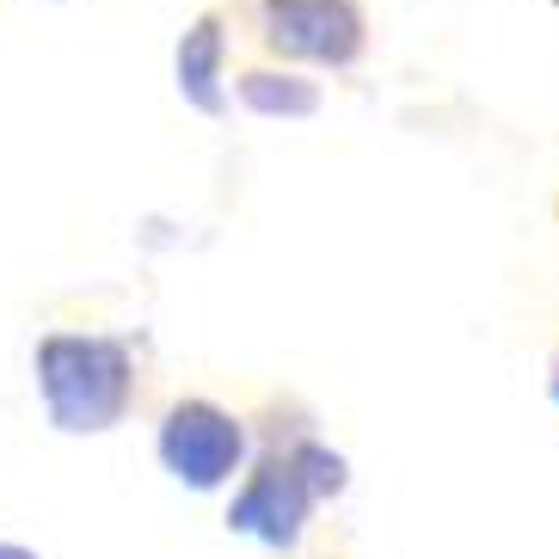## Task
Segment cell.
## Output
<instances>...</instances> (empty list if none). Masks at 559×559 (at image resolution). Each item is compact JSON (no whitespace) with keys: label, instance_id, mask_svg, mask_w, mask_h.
Listing matches in <instances>:
<instances>
[{"label":"cell","instance_id":"6da1fadb","mask_svg":"<svg viewBox=\"0 0 559 559\" xmlns=\"http://www.w3.org/2000/svg\"><path fill=\"white\" fill-rule=\"evenodd\" d=\"M37 394L62 437H99L135 406V350L111 332H50L37 338Z\"/></svg>","mask_w":559,"mask_h":559},{"label":"cell","instance_id":"7a4b0ae2","mask_svg":"<svg viewBox=\"0 0 559 559\" xmlns=\"http://www.w3.org/2000/svg\"><path fill=\"white\" fill-rule=\"evenodd\" d=\"M154 455L185 492H222L234 474H247V425L203 394L173 400L154 430Z\"/></svg>","mask_w":559,"mask_h":559},{"label":"cell","instance_id":"3957f363","mask_svg":"<svg viewBox=\"0 0 559 559\" xmlns=\"http://www.w3.org/2000/svg\"><path fill=\"white\" fill-rule=\"evenodd\" d=\"M313 510H320V492L308 486L296 449L277 443L240 474V492L228 498V528L259 542L264 554H296Z\"/></svg>","mask_w":559,"mask_h":559},{"label":"cell","instance_id":"277c9868","mask_svg":"<svg viewBox=\"0 0 559 559\" xmlns=\"http://www.w3.org/2000/svg\"><path fill=\"white\" fill-rule=\"evenodd\" d=\"M259 37L277 62L357 68L369 50L362 0H259Z\"/></svg>","mask_w":559,"mask_h":559},{"label":"cell","instance_id":"5b68a950","mask_svg":"<svg viewBox=\"0 0 559 559\" xmlns=\"http://www.w3.org/2000/svg\"><path fill=\"white\" fill-rule=\"evenodd\" d=\"M173 74H179V93H185V105H191V111H203V117L228 111V86H222V74H228V19L203 13L198 25L179 37Z\"/></svg>","mask_w":559,"mask_h":559},{"label":"cell","instance_id":"8992f818","mask_svg":"<svg viewBox=\"0 0 559 559\" xmlns=\"http://www.w3.org/2000/svg\"><path fill=\"white\" fill-rule=\"evenodd\" d=\"M240 105L259 111V117H313L320 111V86H313L296 62L247 68V74H240Z\"/></svg>","mask_w":559,"mask_h":559},{"label":"cell","instance_id":"52a82bcc","mask_svg":"<svg viewBox=\"0 0 559 559\" xmlns=\"http://www.w3.org/2000/svg\"><path fill=\"white\" fill-rule=\"evenodd\" d=\"M0 559H44V554H32V547H19V542H0Z\"/></svg>","mask_w":559,"mask_h":559},{"label":"cell","instance_id":"ba28073f","mask_svg":"<svg viewBox=\"0 0 559 559\" xmlns=\"http://www.w3.org/2000/svg\"><path fill=\"white\" fill-rule=\"evenodd\" d=\"M547 400L559 406V362H554V376H547Z\"/></svg>","mask_w":559,"mask_h":559},{"label":"cell","instance_id":"9c48e42d","mask_svg":"<svg viewBox=\"0 0 559 559\" xmlns=\"http://www.w3.org/2000/svg\"><path fill=\"white\" fill-rule=\"evenodd\" d=\"M554 215H559V203H554Z\"/></svg>","mask_w":559,"mask_h":559}]
</instances>
